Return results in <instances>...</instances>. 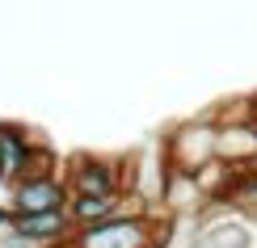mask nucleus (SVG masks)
I'll use <instances>...</instances> for the list:
<instances>
[{
    "instance_id": "f257e3e1",
    "label": "nucleus",
    "mask_w": 257,
    "mask_h": 248,
    "mask_svg": "<svg viewBox=\"0 0 257 248\" xmlns=\"http://www.w3.org/2000/svg\"><path fill=\"white\" fill-rule=\"evenodd\" d=\"M144 227L139 223H126V219H110V223H97V227L84 231L80 248H144Z\"/></svg>"
},
{
    "instance_id": "f03ea898",
    "label": "nucleus",
    "mask_w": 257,
    "mask_h": 248,
    "mask_svg": "<svg viewBox=\"0 0 257 248\" xmlns=\"http://www.w3.org/2000/svg\"><path fill=\"white\" fill-rule=\"evenodd\" d=\"M17 210L21 214H51V210H59V185L55 181H26V185L17 189Z\"/></svg>"
},
{
    "instance_id": "7ed1b4c3",
    "label": "nucleus",
    "mask_w": 257,
    "mask_h": 248,
    "mask_svg": "<svg viewBox=\"0 0 257 248\" xmlns=\"http://www.w3.org/2000/svg\"><path fill=\"white\" fill-rule=\"evenodd\" d=\"M76 198H114V172L105 164H84L76 172Z\"/></svg>"
},
{
    "instance_id": "20e7f679",
    "label": "nucleus",
    "mask_w": 257,
    "mask_h": 248,
    "mask_svg": "<svg viewBox=\"0 0 257 248\" xmlns=\"http://www.w3.org/2000/svg\"><path fill=\"white\" fill-rule=\"evenodd\" d=\"M194 248H249V231H240V227H211V231H202V240Z\"/></svg>"
},
{
    "instance_id": "39448f33",
    "label": "nucleus",
    "mask_w": 257,
    "mask_h": 248,
    "mask_svg": "<svg viewBox=\"0 0 257 248\" xmlns=\"http://www.w3.org/2000/svg\"><path fill=\"white\" fill-rule=\"evenodd\" d=\"M59 227H63L59 210H51V214H21V223H17V231L30 235V240H38V235H55Z\"/></svg>"
},
{
    "instance_id": "423d86ee",
    "label": "nucleus",
    "mask_w": 257,
    "mask_h": 248,
    "mask_svg": "<svg viewBox=\"0 0 257 248\" xmlns=\"http://www.w3.org/2000/svg\"><path fill=\"white\" fill-rule=\"evenodd\" d=\"M21 160H26V152H21L17 139H0V177H5V172H17Z\"/></svg>"
},
{
    "instance_id": "0eeeda50",
    "label": "nucleus",
    "mask_w": 257,
    "mask_h": 248,
    "mask_svg": "<svg viewBox=\"0 0 257 248\" xmlns=\"http://www.w3.org/2000/svg\"><path fill=\"white\" fill-rule=\"evenodd\" d=\"M114 210V198H76V214L80 219H105Z\"/></svg>"
}]
</instances>
